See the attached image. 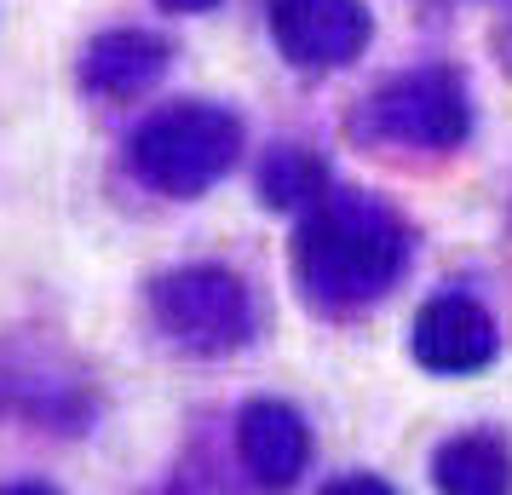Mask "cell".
Here are the masks:
<instances>
[{"mask_svg":"<svg viewBox=\"0 0 512 495\" xmlns=\"http://www.w3.org/2000/svg\"><path fill=\"white\" fill-rule=\"evenodd\" d=\"M409 231L386 202L363 190H323L294 236V277L323 311H351L380 300L403 277Z\"/></svg>","mask_w":512,"mask_h":495,"instance_id":"cell-1","label":"cell"},{"mask_svg":"<svg viewBox=\"0 0 512 495\" xmlns=\"http://www.w3.org/2000/svg\"><path fill=\"white\" fill-rule=\"evenodd\" d=\"M236 156H242V121L219 104H167L127 144L133 173L150 190L179 196V202L219 185L236 167Z\"/></svg>","mask_w":512,"mask_h":495,"instance_id":"cell-2","label":"cell"},{"mask_svg":"<svg viewBox=\"0 0 512 495\" xmlns=\"http://www.w3.org/2000/svg\"><path fill=\"white\" fill-rule=\"evenodd\" d=\"M150 311L173 346H185L196 357H225L254 334V300L236 271L225 265H185L167 271L150 288Z\"/></svg>","mask_w":512,"mask_h":495,"instance_id":"cell-3","label":"cell"},{"mask_svg":"<svg viewBox=\"0 0 512 495\" xmlns=\"http://www.w3.org/2000/svg\"><path fill=\"white\" fill-rule=\"evenodd\" d=\"M363 127L374 139L415 144V150H449L466 139L472 110H466V87L455 70H409L392 75L363 110Z\"/></svg>","mask_w":512,"mask_h":495,"instance_id":"cell-4","label":"cell"},{"mask_svg":"<svg viewBox=\"0 0 512 495\" xmlns=\"http://www.w3.org/2000/svg\"><path fill=\"white\" fill-rule=\"evenodd\" d=\"M271 35L294 70H346L369 47L363 0H271Z\"/></svg>","mask_w":512,"mask_h":495,"instance_id":"cell-5","label":"cell"},{"mask_svg":"<svg viewBox=\"0 0 512 495\" xmlns=\"http://www.w3.org/2000/svg\"><path fill=\"white\" fill-rule=\"evenodd\" d=\"M409 352H415V363L432 369V375H472V369L495 363L501 334H495V317H489L478 300H466V294H438V300L420 306L415 329H409Z\"/></svg>","mask_w":512,"mask_h":495,"instance_id":"cell-6","label":"cell"},{"mask_svg":"<svg viewBox=\"0 0 512 495\" xmlns=\"http://www.w3.org/2000/svg\"><path fill=\"white\" fill-rule=\"evenodd\" d=\"M236 455L259 484H294L311 461V432L282 398H254L236 415Z\"/></svg>","mask_w":512,"mask_h":495,"instance_id":"cell-7","label":"cell"},{"mask_svg":"<svg viewBox=\"0 0 512 495\" xmlns=\"http://www.w3.org/2000/svg\"><path fill=\"white\" fill-rule=\"evenodd\" d=\"M173 64V47L150 29H104L81 52V87L93 98H139Z\"/></svg>","mask_w":512,"mask_h":495,"instance_id":"cell-8","label":"cell"},{"mask_svg":"<svg viewBox=\"0 0 512 495\" xmlns=\"http://www.w3.org/2000/svg\"><path fill=\"white\" fill-rule=\"evenodd\" d=\"M432 478L449 495H501L512 490V449L495 432H461L432 455Z\"/></svg>","mask_w":512,"mask_h":495,"instance_id":"cell-9","label":"cell"},{"mask_svg":"<svg viewBox=\"0 0 512 495\" xmlns=\"http://www.w3.org/2000/svg\"><path fill=\"white\" fill-rule=\"evenodd\" d=\"M328 190V167L305 150V144H282L259 167V196L265 208H311Z\"/></svg>","mask_w":512,"mask_h":495,"instance_id":"cell-10","label":"cell"},{"mask_svg":"<svg viewBox=\"0 0 512 495\" xmlns=\"http://www.w3.org/2000/svg\"><path fill=\"white\" fill-rule=\"evenodd\" d=\"M328 490L334 495H386V484H380V478H346V484H328Z\"/></svg>","mask_w":512,"mask_h":495,"instance_id":"cell-11","label":"cell"},{"mask_svg":"<svg viewBox=\"0 0 512 495\" xmlns=\"http://www.w3.org/2000/svg\"><path fill=\"white\" fill-rule=\"evenodd\" d=\"M156 6H167V12H213L219 0H156Z\"/></svg>","mask_w":512,"mask_h":495,"instance_id":"cell-12","label":"cell"}]
</instances>
